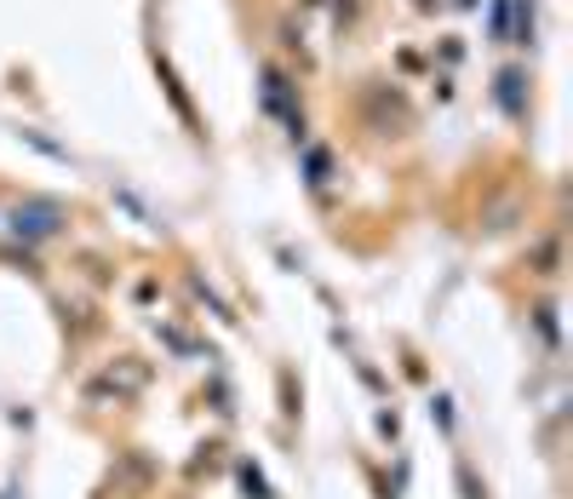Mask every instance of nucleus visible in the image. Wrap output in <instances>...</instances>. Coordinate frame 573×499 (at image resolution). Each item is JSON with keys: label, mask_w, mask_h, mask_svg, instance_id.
Segmentation results:
<instances>
[{"label": "nucleus", "mask_w": 573, "mask_h": 499, "mask_svg": "<svg viewBox=\"0 0 573 499\" xmlns=\"http://www.w3.org/2000/svg\"><path fill=\"white\" fill-rule=\"evenodd\" d=\"M17 235H52L58 230V207H17Z\"/></svg>", "instance_id": "f257e3e1"}]
</instances>
